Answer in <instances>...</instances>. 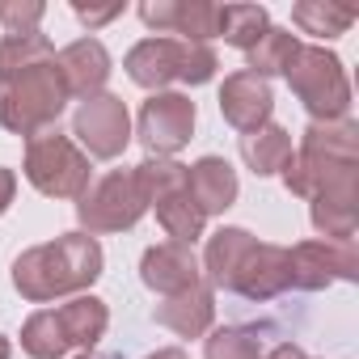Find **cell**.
Listing matches in <instances>:
<instances>
[{
    "instance_id": "6da1fadb",
    "label": "cell",
    "mask_w": 359,
    "mask_h": 359,
    "mask_svg": "<svg viewBox=\"0 0 359 359\" xmlns=\"http://www.w3.org/2000/svg\"><path fill=\"white\" fill-rule=\"evenodd\" d=\"M283 187L300 199H325V195H359V127L351 118L334 123H309L300 152L287 156Z\"/></svg>"
},
{
    "instance_id": "7a4b0ae2",
    "label": "cell",
    "mask_w": 359,
    "mask_h": 359,
    "mask_svg": "<svg viewBox=\"0 0 359 359\" xmlns=\"http://www.w3.org/2000/svg\"><path fill=\"white\" fill-rule=\"evenodd\" d=\"M102 262H106L102 258V245L89 233H64L60 241L34 245V250H26L13 262V287L26 300L47 304L55 296L93 287L97 275H102Z\"/></svg>"
},
{
    "instance_id": "3957f363",
    "label": "cell",
    "mask_w": 359,
    "mask_h": 359,
    "mask_svg": "<svg viewBox=\"0 0 359 359\" xmlns=\"http://www.w3.org/2000/svg\"><path fill=\"white\" fill-rule=\"evenodd\" d=\"M64 106H68V89H64L55 60L0 76V127L13 135L34 140V135L51 131L60 123Z\"/></svg>"
},
{
    "instance_id": "277c9868",
    "label": "cell",
    "mask_w": 359,
    "mask_h": 359,
    "mask_svg": "<svg viewBox=\"0 0 359 359\" xmlns=\"http://www.w3.org/2000/svg\"><path fill=\"white\" fill-rule=\"evenodd\" d=\"M127 76L140 89H165L173 81L187 85H208L220 68L216 51L208 43H187V39H144L127 51L123 60Z\"/></svg>"
},
{
    "instance_id": "5b68a950",
    "label": "cell",
    "mask_w": 359,
    "mask_h": 359,
    "mask_svg": "<svg viewBox=\"0 0 359 359\" xmlns=\"http://www.w3.org/2000/svg\"><path fill=\"white\" fill-rule=\"evenodd\" d=\"M135 177L144 187L148 208H156L161 229L177 241V245H195L203 237V212L191 199V182H187V165H177L169 156H148L135 165Z\"/></svg>"
},
{
    "instance_id": "8992f818",
    "label": "cell",
    "mask_w": 359,
    "mask_h": 359,
    "mask_svg": "<svg viewBox=\"0 0 359 359\" xmlns=\"http://www.w3.org/2000/svg\"><path fill=\"white\" fill-rule=\"evenodd\" d=\"M292 93L304 102V110L313 114V123H334L346 118L351 110V81L342 72V60L325 47H300L292 68L283 72Z\"/></svg>"
},
{
    "instance_id": "52a82bcc",
    "label": "cell",
    "mask_w": 359,
    "mask_h": 359,
    "mask_svg": "<svg viewBox=\"0 0 359 359\" xmlns=\"http://www.w3.org/2000/svg\"><path fill=\"white\" fill-rule=\"evenodd\" d=\"M26 177L47 199H81L89 187V156L51 127L26 144Z\"/></svg>"
},
{
    "instance_id": "ba28073f",
    "label": "cell",
    "mask_w": 359,
    "mask_h": 359,
    "mask_svg": "<svg viewBox=\"0 0 359 359\" xmlns=\"http://www.w3.org/2000/svg\"><path fill=\"white\" fill-rule=\"evenodd\" d=\"M144 212H148V199H144V187H140L135 169H110L93 187H85V195L76 203V220H81L85 233L135 229Z\"/></svg>"
},
{
    "instance_id": "9c48e42d",
    "label": "cell",
    "mask_w": 359,
    "mask_h": 359,
    "mask_svg": "<svg viewBox=\"0 0 359 359\" xmlns=\"http://www.w3.org/2000/svg\"><path fill=\"white\" fill-rule=\"evenodd\" d=\"M334 279H359V254L355 241H300L287 250V287L321 292Z\"/></svg>"
},
{
    "instance_id": "30bf717a",
    "label": "cell",
    "mask_w": 359,
    "mask_h": 359,
    "mask_svg": "<svg viewBox=\"0 0 359 359\" xmlns=\"http://www.w3.org/2000/svg\"><path fill=\"white\" fill-rule=\"evenodd\" d=\"M195 131V102L187 93H152L140 106V144L148 156H173L191 144Z\"/></svg>"
},
{
    "instance_id": "8fae6325",
    "label": "cell",
    "mask_w": 359,
    "mask_h": 359,
    "mask_svg": "<svg viewBox=\"0 0 359 359\" xmlns=\"http://www.w3.org/2000/svg\"><path fill=\"white\" fill-rule=\"evenodd\" d=\"M72 135L89 148V156L114 161L131 144V114H127L123 97L97 93V97L81 102V110L72 114Z\"/></svg>"
},
{
    "instance_id": "7c38bea8",
    "label": "cell",
    "mask_w": 359,
    "mask_h": 359,
    "mask_svg": "<svg viewBox=\"0 0 359 359\" xmlns=\"http://www.w3.org/2000/svg\"><path fill=\"white\" fill-rule=\"evenodd\" d=\"M140 18L161 34H187V43H208L220 34V5L212 0H144Z\"/></svg>"
},
{
    "instance_id": "4fadbf2b",
    "label": "cell",
    "mask_w": 359,
    "mask_h": 359,
    "mask_svg": "<svg viewBox=\"0 0 359 359\" xmlns=\"http://www.w3.org/2000/svg\"><path fill=\"white\" fill-rule=\"evenodd\" d=\"M140 279L161 292V296H177L195 283H203V266L195 258V245H177V241H161L152 250H144L140 258Z\"/></svg>"
},
{
    "instance_id": "5bb4252c",
    "label": "cell",
    "mask_w": 359,
    "mask_h": 359,
    "mask_svg": "<svg viewBox=\"0 0 359 359\" xmlns=\"http://www.w3.org/2000/svg\"><path fill=\"white\" fill-rule=\"evenodd\" d=\"M271 110H275V93L262 76L254 72H233L224 76L220 85V114L245 135V131H258L271 123Z\"/></svg>"
},
{
    "instance_id": "9a60e30c",
    "label": "cell",
    "mask_w": 359,
    "mask_h": 359,
    "mask_svg": "<svg viewBox=\"0 0 359 359\" xmlns=\"http://www.w3.org/2000/svg\"><path fill=\"white\" fill-rule=\"evenodd\" d=\"M55 68L64 76V89L68 97H97L106 76H110V51L97 43V39H76L68 43L60 55H55Z\"/></svg>"
},
{
    "instance_id": "2e32d148",
    "label": "cell",
    "mask_w": 359,
    "mask_h": 359,
    "mask_svg": "<svg viewBox=\"0 0 359 359\" xmlns=\"http://www.w3.org/2000/svg\"><path fill=\"white\" fill-rule=\"evenodd\" d=\"M229 292H237L245 300H275L279 292H287V250L254 241V250L245 254Z\"/></svg>"
},
{
    "instance_id": "e0dca14e",
    "label": "cell",
    "mask_w": 359,
    "mask_h": 359,
    "mask_svg": "<svg viewBox=\"0 0 359 359\" xmlns=\"http://www.w3.org/2000/svg\"><path fill=\"white\" fill-rule=\"evenodd\" d=\"M187 182H191V199L203 212V220L224 216L237 203V169L224 156H203V161L187 165Z\"/></svg>"
},
{
    "instance_id": "ac0fdd59",
    "label": "cell",
    "mask_w": 359,
    "mask_h": 359,
    "mask_svg": "<svg viewBox=\"0 0 359 359\" xmlns=\"http://www.w3.org/2000/svg\"><path fill=\"white\" fill-rule=\"evenodd\" d=\"M156 321L165 330H173L177 338H199L216 321V292L208 283H195L187 292H177V296H165L156 304Z\"/></svg>"
},
{
    "instance_id": "d6986e66",
    "label": "cell",
    "mask_w": 359,
    "mask_h": 359,
    "mask_svg": "<svg viewBox=\"0 0 359 359\" xmlns=\"http://www.w3.org/2000/svg\"><path fill=\"white\" fill-rule=\"evenodd\" d=\"M254 233H245V229H220V233H212L208 237V254H203V275H208V287H233V279H237V271H241V262H245V254L254 250Z\"/></svg>"
},
{
    "instance_id": "ffe728a7",
    "label": "cell",
    "mask_w": 359,
    "mask_h": 359,
    "mask_svg": "<svg viewBox=\"0 0 359 359\" xmlns=\"http://www.w3.org/2000/svg\"><path fill=\"white\" fill-rule=\"evenodd\" d=\"M55 321H60L68 346H85V351H89V346L106 334L110 313H106V300H97V296H76V300H68L64 309H55Z\"/></svg>"
},
{
    "instance_id": "44dd1931",
    "label": "cell",
    "mask_w": 359,
    "mask_h": 359,
    "mask_svg": "<svg viewBox=\"0 0 359 359\" xmlns=\"http://www.w3.org/2000/svg\"><path fill=\"white\" fill-rule=\"evenodd\" d=\"M241 156H245V165H250L258 177H271V173H279V169L287 165V156H292V135H287L279 123H266V127H258V131H245V135H241Z\"/></svg>"
},
{
    "instance_id": "7402d4cb",
    "label": "cell",
    "mask_w": 359,
    "mask_h": 359,
    "mask_svg": "<svg viewBox=\"0 0 359 359\" xmlns=\"http://www.w3.org/2000/svg\"><path fill=\"white\" fill-rule=\"evenodd\" d=\"M296 51H300V39L292 34V30H279V26H271L245 55H250V68L245 72H254V76H283L287 68H292V60H296Z\"/></svg>"
},
{
    "instance_id": "603a6c76",
    "label": "cell",
    "mask_w": 359,
    "mask_h": 359,
    "mask_svg": "<svg viewBox=\"0 0 359 359\" xmlns=\"http://www.w3.org/2000/svg\"><path fill=\"white\" fill-rule=\"evenodd\" d=\"M266 30H271V18L262 5H220V34L216 39L250 51Z\"/></svg>"
},
{
    "instance_id": "cb8c5ba5",
    "label": "cell",
    "mask_w": 359,
    "mask_h": 359,
    "mask_svg": "<svg viewBox=\"0 0 359 359\" xmlns=\"http://www.w3.org/2000/svg\"><path fill=\"white\" fill-rule=\"evenodd\" d=\"M292 22L304 30V34H317V39H338L351 30L355 22V9H342V5H325V0H304V5L292 9Z\"/></svg>"
},
{
    "instance_id": "d4e9b609",
    "label": "cell",
    "mask_w": 359,
    "mask_h": 359,
    "mask_svg": "<svg viewBox=\"0 0 359 359\" xmlns=\"http://www.w3.org/2000/svg\"><path fill=\"white\" fill-rule=\"evenodd\" d=\"M22 351L34 359H64L68 355V338L55 321V309H43L22 325Z\"/></svg>"
},
{
    "instance_id": "484cf974",
    "label": "cell",
    "mask_w": 359,
    "mask_h": 359,
    "mask_svg": "<svg viewBox=\"0 0 359 359\" xmlns=\"http://www.w3.org/2000/svg\"><path fill=\"white\" fill-rule=\"evenodd\" d=\"M43 60H55V47L47 34H9V39H0V76H9V72H22L30 64H43Z\"/></svg>"
},
{
    "instance_id": "4316f807",
    "label": "cell",
    "mask_w": 359,
    "mask_h": 359,
    "mask_svg": "<svg viewBox=\"0 0 359 359\" xmlns=\"http://www.w3.org/2000/svg\"><path fill=\"white\" fill-rule=\"evenodd\" d=\"M203 359H262V338L245 325H224L208 338Z\"/></svg>"
},
{
    "instance_id": "83f0119b",
    "label": "cell",
    "mask_w": 359,
    "mask_h": 359,
    "mask_svg": "<svg viewBox=\"0 0 359 359\" xmlns=\"http://www.w3.org/2000/svg\"><path fill=\"white\" fill-rule=\"evenodd\" d=\"M47 5L43 0H0V26L9 34H34Z\"/></svg>"
},
{
    "instance_id": "f1b7e54d",
    "label": "cell",
    "mask_w": 359,
    "mask_h": 359,
    "mask_svg": "<svg viewBox=\"0 0 359 359\" xmlns=\"http://www.w3.org/2000/svg\"><path fill=\"white\" fill-rule=\"evenodd\" d=\"M123 0H114V5H85V0H72V13L89 26V30H97V26H106V22H114V18H123Z\"/></svg>"
},
{
    "instance_id": "f546056e",
    "label": "cell",
    "mask_w": 359,
    "mask_h": 359,
    "mask_svg": "<svg viewBox=\"0 0 359 359\" xmlns=\"http://www.w3.org/2000/svg\"><path fill=\"white\" fill-rule=\"evenodd\" d=\"M13 195H18V173H13V169H5V165H0V216L9 212Z\"/></svg>"
},
{
    "instance_id": "4dcf8cb0",
    "label": "cell",
    "mask_w": 359,
    "mask_h": 359,
    "mask_svg": "<svg viewBox=\"0 0 359 359\" xmlns=\"http://www.w3.org/2000/svg\"><path fill=\"white\" fill-rule=\"evenodd\" d=\"M262 359H304V351L300 346H292V342H283V346H275L271 355H262Z\"/></svg>"
},
{
    "instance_id": "1f68e13d",
    "label": "cell",
    "mask_w": 359,
    "mask_h": 359,
    "mask_svg": "<svg viewBox=\"0 0 359 359\" xmlns=\"http://www.w3.org/2000/svg\"><path fill=\"white\" fill-rule=\"evenodd\" d=\"M148 359H187V351L182 346H165V351H152Z\"/></svg>"
},
{
    "instance_id": "d6a6232c",
    "label": "cell",
    "mask_w": 359,
    "mask_h": 359,
    "mask_svg": "<svg viewBox=\"0 0 359 359\" xmlns=\"http://www.w3.org/2000/svg\"><path fill=\"white\" fill-rule=\"evenodd\" d=\"M9 355H13V346H9V338H5V334H0V359H9Z\"/></svg>"
},
{
    "instance_id": "836d02e7",
    "label": "cell",
    "mask_w": 359,
    "mask_h": 359,
    "mask_svg": "<svg viewBox=\"0 0 359 359\" xmlns=\"http://www.w3.org/2000/svg\"><path fill=\"white\" fill-rule=\"evenodd\" d=\"M76 359H93V355H89V351H85V355H76Z\"/></svg>"
}]
</instances>
